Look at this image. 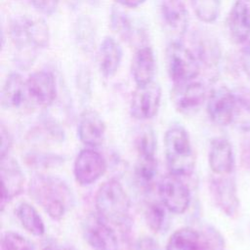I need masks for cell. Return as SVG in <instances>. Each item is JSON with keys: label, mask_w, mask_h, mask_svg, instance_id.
<instances>
[{"label": "cell", "mask_w": 250, "mask_h": 250, "mask_svg": "<svg viewBox=\"0 0 250 250\" xmlns=\"http://www.w3.org/2000/svg\"><path fill=\"white\" fill-rule=\"evenodd\" d=\"M30 197L39 204L53 220H61L72 207L74 196L69 187L61 179L35 175L29 182Z\"/></svg>", "instance_id": "obj_1"}, {"label": "cell", "mask_w": 250, "mask_h": 250, "mask_svg": "<svg viewBox=\"0 0 250 250\" xmlns=\"http://www.w3.org/2000/svg\"><path fill=\"white\" fill-rule=\"evenodd\" d=\"M98 215L106 223L123 226L129 220L130 198L121 183L110 179L100 186L95 196Z\"/></svg>", "instance_id": "obj_2"}, {"label": "cell", "mask_w": 250, "mask_h": 250, "mask_svg": "<svg viewBox=\"0 0 250 250\" xmlns=\"http://www.w3.org/2000/svg\"><path fill=\"white\" fill-rule=\"evenodd\" d=\"M164 148L169 172L178 177L190 176L195 167V155L187 130L180 125L170 127L164 137Z\"/></svg>", "instance_id": "obj_3"}, {"label": "cell", "mask_w": 250, "mask_h": 250, "mask_svg": "<svg viewBox=\"0 0 250 250\" xmlns=\"http://www.w3.org/2000/svg\"><path fill=\"white\" fill-rule=\"evenodd\" d=\"M9 30L14 45L26 55L35 49L46 48L50 42L49 27L39 17H17L12 20Z\"/></svg>", "instance_id": "obj_4"}, {"label": "cell", "mask_w": 250, "mask_h": 250, "mask_svg": "<svg viewBox=\"0 0 250 250\" xmlns=\"http://www.w3.org/2000/svg\"><path fill=\"white\" fill-rule=\"evenodd\" d=\"M166 66L168 75L175 85L193 81L200 71V62L194 53L176 41L167 46Z\"/></svg>", "instance_id": "obj_5"}, {"label": "cell", "mask_w": 250, "mask_h": 250, "mask_svg": "<svg viewBox=\"0 0 250 250\" xmlns=\"http://www.w3.org/2000/svg\"><path fill=\"white\" fill-rule=\"evenodd\" d=\"M158 194L160 201L174 214H183L190 203L188 188L183 183L180 177L169 174L164 176L158 184Z\"/></svg>", "instance_id": "obj_6"}, {"label": "cell", "mask_w": 250, "mask_h": 250, "mask_svg": "<svg viewBox=\"0 0 250 250\" xmlns=\"http://www.w3.org/2000/svg\"><path fill=\"white\" fill-rule=\"evenodd\" d=\"M161 102V87L152 81L137 86L131 99L130 112L138 120H148L154 117Z\"/></svg>", "instance_id": "obj_7"}, {"label": "cell", "mask_w": 250, "mask_h": 250, "mask_svg": "<svg viewBox=\"0 0 250 250\" xmlns=\"http://www.w3.org/2000/svg\"><path fill=\"white\" fill-rule=\"evenodd\" d=\"M229 176H219L211 179L209 188L216 206L226 216L232 218L238 213L239 198L235 181Z\"/></svg>", "instance_id": "obj_8"}, {"label": "cell", "mask_w": 250, "mask_h": 250, "mask_svg": "<svg viewBox=\"0 0 250 250\" xmlns=\"http://www.w3.org/2000/svg\"><path fill=\"white\" fill-rule=\"evenodd\" d=\"M106 170L104 156L92 148L82 149L74 161L73 173L76 182L88 186L99 180Z\"/></svg>", "instance_id": "obj_9"}, {"label": "cell", "mask_w": 250, "mask_h": 250, "mask_svg": "<svg viewBox=\"0 0 250 250\" xmlns=\"http://www.w3.org/2000/svg\"><path fill=\"white\" fill-rule=\"evenodd\" d=\"M235 106L234 92L227 86H219L212 90L207 101V112L210 119L219 126L232 123Z\"/></svg>", "instance_id": "obj_10"}, {"label": "cell", "mask_w": 250, "mask_h": 250, "mask_svg": "<svg viewBox=\"0 0 250 250\" xmlns=\"http://www.w3.org/2000/svg\"><path fill=\"white\" fill-rule=\"evenodd\" d=\"M85 240L94 250H118L114 231L99 215L89 216L83 224Z\"/></svg>", "instance_id": "obj_11"}, {"label": "cell", "mask_w": 250, "mask_h": 250, "mask_svg": "<svg viewBox=\"0 0 250 250\" xmlns=\"http://www.w3.org/2000/svg\"><path fill=\"white\" fill-rule=\"evenodd\" d=\"M205 100L206 88L201 82L189 81L183 84H176L172 92L174 106L183 114L197 111Z\"/></svg>", "instance_id": "obj_12"}, {"label": "cell", "mask_w": 250, "mask_h": 250, "mask_svg": "<svg viewBox=\"0 0 250 250\" xmlns=\"http://www.w3.org/2000/svg\"><path fill=\"white\" fill-rule=\"evenodd\" d=\"M0 173L2 182L1 209L3 210L9 201L22 192L24 175L18 161L9 155L0 158Z\"/></svg>", "instance_id": "obj_13"}, {"label": "cell", "mask_w": 250, "mask_h": 250, "mask_svg": "<svg viewBox=\"0 0 250 250\" xmlns=\"http://www.w3.org/2000/svg\"><path fill=\"white\" fill-rule=\"evenodd\" d=\"M26 89L29 100L41 106L51 105L57 96L54 75L45 70L30 74L26 80Z\"/></svg>", "instance_id": "obj_14"}, {"label": "cell", "mask_w": 250, "mask_h": 250, "mask_svg": "<svg viewBox=\"0 0 250 250\" xmlns=\"http://www.w3.org/2000/svg\"><path fill=\"white\" fill-rule=\"evenodd\" d=\"M228 29L233 42L245 44L250 38V7L244 0H236L227 20Z\"/></svg>", "instance_id": "obj_15"}, {"label": "cell", "mask_w": 250, "mask_h": 250, "mask_svg": "<svg viewBox=\"0 0 250 250\" xmlns=\"http://www.w3.org/2000/svg\"><path fill=\"white\" fill-rule=\"evenodd\" d=\"M209 166L218 176H229L234 169V154L232 146L226 138L212 140L208 155Z\"/></svg>", "instance_id": "obj_16"}, {"label": "cell", "mask_w": 250, "mask_h": 250, "mask_svg": "<svg viewBox=\"0 0 250 250\" xmlns=\"http://www.w3.org/2000/svg\"><path fill=\"white\" fill-rule=\"evenodd\" d=\"M77 133L80 141L91 147L102 145L105 134V124L94 109L84 110L78 121Z\"/></svg>", "instance_id": "obj_17"}, {"label": "cell", "mask_w": 250, "mask_h": 250, "mask_svg": "<svg viewBox=\"0 0 250 250\" xmlns=\"http://www.w3.org/2000/svg\"><path fill=\"white\" fill-rule=\"evenodd\" d=\"M159 11L165 25L177 35L185 34L188 13L182 0H159Z\"/></svg>", "instance_id": "obj_18"}, {"label": "cell", "mask_w": 250, "mask_h": 250, "mask_svg": "<svg viewBox=\"0 0 250 250\" xmlns=\"http://www.w3.org/2000/svg\"><path fill=\"white\" fill-rule=\"evenodd\" d=\"M122 60V49L112 37L103 39L97 53V62L101 73L105 78H110L117 72Z\"/></svg>", "instance_id": "obj_19"}, {"label": "cell", "mask_w": 250, "mask_h": 250, "mask_svg": "<svg viewBox=\"0 0 250 250\" xmlns=\"http://www.w3.org/2000/svg\"><path fill=\"white\" fill-rule=\"evenodd\" d=\"M29 99L26 89V81L17 72L11 73L2 88L1 104L9 109L21 108Z\"/></svg>", "instance_id": "obj_20"}, {"label": "cell", "mask_w": 250, "mask_h": 250, "mask_svg": "<svg viewBox=\"0 0 250 250\" xmlns=\"http://www.w3.org/2000/svg\"><path fill=\"white\" fill-rule=\"evenodd\" d=\"M131 72L137 86L153 81L155 74V58L150 47L142 46L136 51L132 59Z\"/></svg>", "instance_id": "obj_21"}, {"label": "cell", "mask_w": 250, "mask_h": 250, "mask_svg": "<svg viewBox=\"0 0 250 250\" xmlns=\"http://www.w3.org/2000/svg\"><path fill=\"white\" fill-rule=\"evenodd\" d=\"M16 216L22 228L35 236L45 233V225L37 210L27 202H21L16 210Z\"/></svg>", "instance_id": "obj_22"}, {"label": "cell", "mask_w": 250, "mask_h": 250, "mask_svg": "<svg viewBox=\"0 0 250 250\" xmlns=\"http://www.w3.org/2000/svg\"><path fill=\"white\" fill-rule=\"evenodd\" d=\"M166 250H200V232L188 227L177 229L171 234Z\"/></svg>", "instance_id": "obj_23"}, {"label": "cell", "mask_w": 250, "mask_h": 250, "mask_svg": "<svg viewBox=\"0 0 250 250\" xmlns=\"http://www.w3.org/2000/svg\"><path fill=\"white\" fill-rule=\"evenodd\" d=\"M235 106L232 124L243 132L250 131V90L240 89L234 92Z\"/></svg>", "instance_id": "obj_24"}, {"label": "cell", "mask_w": 250, "mask_h": 250, "mask_svg": "<svg viewBox=\"0 0 250 250\" xmlns=\"http://www.w3.org/2000/svg\"><path fill=\"white\" fill-rule=\"evenodd\" d=\"M75 39L77 45L84 52H91L95 46V27L92 21L86 17L82 16L77 20L74 28Z\"/></svg>", "instance_id": "obj_25"}, {"label": "cell", "mask_w": 250, "mask_h": 250, "mask_svg": "<svg viewBox=\"0 0 250 250\" xmlns=\"http://www.w3.org/2000/svg\"><path fill=\"white\" fill-rule=\"evenodd\" d=\"M110 25L122 39L133 41L135 37V28L131 19L118 8L113 7L110 12Z\"/></svg>", "instance_id": "obj_26"}, {"label": "cell", "mask_w": 250, "mask_h": 250, "mask_svg": "<svg viewBox=\"0 0 250 250\" xmlns=\"http://www.w3.org/2000/svg\"><path fill=\"white\" fill-rule=\"evenodd\" d=\"M166 211L168 209L161 201L151 202L146 206L145 211L146 222L153 232H160L165 229L167 223Z\"/></svg>", "instance_id": "obj_27"}, {"label": "cell", "mask_w": 250, "mask_h": 250, "mask_svg": "<svg viewBox=\"0 0 250 250\" xmlns=\"http://www.w3.org/2000/svg\"><path fill=\"white\" fill-rule=\"evenodd\" d=\"M138 158H155L156 138L150 126L144 127L136 140Z\"/></svg>", "instance_id": "obj_28"}, {"label": "cell", "mask_w": 250, "mask_h": 250, "mask_svg": "<svg viewBox=\"0 0 250 250\" xmlns=\"http://www.w3.org/2000/svg\"><path fill=\"white\" fill-rule=\"evenodd\" d=\"M197 59L208 66L216 64L220 58V50L216 41L209 36H199L197 43Z\"/></svg>", "instance_id": "obj_29"}, {"label": "cell", "mask_w": 250, "mask_h": 250, "mask_svg": "<svg viewBox=\"0 0 250 250\" xmlns=\"http://www.w3.org/2000/svg\"><path fill=\"white\" fill-rule=\"evenodd\" d=\"M196 17L203 22L215 21L220 14L221 0H190Z\"/></svg>", "instance_id": "obj_30"}, {"label": "cell", "mask_w": 250, "mask_h": 250, "mask_svg": "<svg viewBox=\"0 0 250 250\" xmlns=\"http://www.w3.org/2000/svg\"><path fill=\"white\" fill-rule=\"evenodd\" d=\"M156 173V158H138L135 167V176L140 185L143 187H148L151 185Z\"/></svg>", "instance_id": "obj_31"}, {"label": "cell", "mask_w": 250, "mask_h": 250, "mask_svg": "<svg viewBox=\"0 0 250 250\" xmlns=\"http://www.w3.org/2000/svg\"><path fill=\"white\" fill-rule=\"evenodd\" d=\"M1 250H35V245L20 233L6 231L2 234Z\"/></svg>", "instance_id": "obj_32"}, {"label": "cell", "mask_w": 250, "mask_h": 250, "mask_svg": "<svg viewBox=\"0 0 250 250\" xmlns=\"http://www.w3.org/2000/svg\"><path fill=\"white\" fill-rule=\"evenodd\" d=\"M200 232V250H224L225 239L215 228L206 226Z\"/></svg>", "instance_id": "obj_33"}, {"label": "cell", "mask_w": 250, "mask_h": 250, "mask_svg": "<svg viewBox=\"0 0 250 250\" xmlns=\"http://www.w3.org/2000/svg\"><path fill=\"white\" fill-rule=\"evenodd\" d=\"M30 3L38 13L51 16L56 12L60 0H30Z\"/></svg>", "instance_id": "obj_34"}, {"label": "cell", "mask_w": 250, "mask_h": 250, "mask_svg": "<svg viewBox=\"0 0 250 250\" xmlns=\"http://www.w3.org/2000/svg\"><path fill=\"white\" fill-rule=\"evenodd\" d=\"M0 136H1V146H0V158L9 155V151L13 146V138L4 124L0 126Z\"/></svg>", "instance_id": "obj_35"}, {"label": "cell", "mask_w": 250, "mask_h": 250, "mask_svg": "<svg viewBox=\"0 0 250 250\" xmlns=\"http://www.w3.org/2000/svg\"><path fill=\"white\" fill-rule=\"evenodd\" d=\"M136 250H162V248L154 238L145 235L138 239Z\"/></svg>", "instance_id": "obj_36"}, {"label": "cell", "mask_w": 250, "mask_h": 250, "mask_svg": "<svg viewBox=\"0 0 250 250\" xmlns=\"http://www.w3.org/2000/svg\"><path fill=\"white\" fill-rule=\"evenodd\" d=\"M41 250H76L73 246L59 243L55 238H46L41 245Z\"/></svg>", "instance_id": "obj_37"}, {"label": "cell", "mask_w": 250, "mask_h": 250, "mask_svg": "<svg viewBox=\"0 0 250 250\" xmlns=\"http://www.w3.org/2000/svg\"><path fill=\"white\" fill-rule=\"evenodd\" d=\"M241 63L246 75L250 79V40L243 44L241 49Z\"/></svg>", "instance_id": "obj_38"}, {"label": "cell", "mask_w": 250, "mask_h": 250, "mask_svg": "<svg viewBox=\"0 0 250 250\" xmlns=\"http://www.w3.org/2000/svg\"><path fill=\"white\" fill-rule=\"evenodd\" d=\"M146 0H115L116 3L127 8H137L141 6Z\"/></svg>", "instance_id": "obj_39"}]
</instances>
